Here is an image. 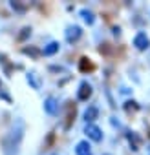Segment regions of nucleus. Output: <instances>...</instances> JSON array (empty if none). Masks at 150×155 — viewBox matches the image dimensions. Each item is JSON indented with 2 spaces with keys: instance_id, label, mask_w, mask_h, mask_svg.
<instances>
[{
  "instance_id": "1",
  "label": "nucleus",
  "mask_w": 150,
  "mask_h": 155,
  "mask_svg": "<svg viewBox=\"0 0 150 155\" xmlns=\"http://www.w3.org/2000/svg\"><path fill=\"white\" fill-rule=\"evenodd\" d=\"M24 131H26V124L22 119H19L8 130V133L2 137V142H0L2 155H19L20 146H22V139H24Z\"/></svg>"
},
{
  "instance_id": "2",
  "label": "nucleus",
  "mask_w": 150,
  "mask_h": 155,
  "mask_svg": "<svg viewBox=\"0 0 150 155\" xmlns=\"http://www.w3.org/2000/svg\"><path fill=\"white\" fill-rule=\"evenodd\" d=\"M134 46L139 49V51H145L148 46H150V40H148V37H146V33H143V31H139L135 37H134Z\"/></svg>"
},
{
  "instance_id": "3",
  "label": "nucleus",
  "mask_w": 150,
  "mask_h": 155,
  "mask_svg": "<svg viewBox=\"0 0 150 155\" xmlns=\"http://www.w3.org/2000/svg\"><path fill=\"white\" fill-rule=\"evenodd\" d=\"M84 133H86L92 140H95V142L103 140V130H101L99 126H95V124H88L86 130H84Z\"/></svg>"
},
{
  "instance_id": "4",
  "label": "nucleus",
  "mask_w": 150,
  "mask_h": 155,
  "mask_svg": "<svg viewBox=\"0 0 150 155\" xmlns=\"http://www.w3.org/2000/svg\"><path fill=\"white\" fill-rule=\"evenodd\" d=\"M81 35H83V29L79 26H70L66 29V40L68 42H77L81 38Z\"/></svg>"
},
{
  "instance_id": "5",
  "label": "nucleus",
  "mask_w": 150,
  "mask_h": 155,
  "mask_svg": "<svg viewBox=\"0 0 150 155\" xmlns=\"http://www.w3.org/2000/svg\"><path fill=\"white\" fill-rule=\"evenodd\" d=\"M77 97H79V101H88V99L92 97V86H90L88 82H81Z\"/></svg>"
},
{
  "instance_id": "6",
  "label": "nucleus",
  "mask_w": 150,
  "mask_h": 155,
  "mask_svg": "<svg viewBox=\"0 0 150 155\" xmlns=\"http://www.w3.org/2000/svg\"><path fill=\"white\" fill-rule=\"evenodd\" d=\"M44 111L49 113V115H55V113L59 111V102H57L53 97H48V99L44 101Z\"/></svg>"
},
{
  "instance_id": "7",
  "label": "nucleus",
  "mask_w": 150,
  "mask_h": 155,
  "mask_svg": "<svg viewBox=\"0 0 150 155\" xmlns=\"http://www.w3.org/2000/svg\"><path fill=\"white\" fill-rule=\"evenodd\" d=\"M75 153L77 155H92V146L88 144V140H81L75 146Z\"/></svg>"
},
{
  "instance_id": "8",
  "label": "nucleus",
  "mask_w": 150,
  "mask_h": 155,
  "mask_svg": "<svg viewBox=\"0 0 150 155\" xmlns=\"http://www.w3.org/2000/svg\"><path fill=\"white\" fill-rule=\"evenodd\" d=\"M97 115H99V110H97L95 106H88V108L84 110V120H86V122L95 120V119H97Z\"/></svg>"
},
{
  "instance_id": "9",
  "label": "nucleus",
  "mask_w": 150,
  "mask_h": 155,
  "mask_svg": "<svg viewBox=\"0 0 150 155\" xmlns=\"http://www.w3.org/2000/svg\"><path fill=\"white\" fill-rule=\"evenodd\" d=\"M59 49H60V44H59V42H49V44L44 48V55H46V57H51V55H55Z\"/></svg>"
},
{
  "instance_id": "10",
  "label": "nucleus",
  "mask_w": 150,
  "mask_h": 155,
  "mask_svg": "<svg viewBox=\"0 0 150 155\" xmlns=\"http://www.w3.org/2000/svg\"><path fill=\"white\" fill-rule=\"evenodd\" d=\"M79 69H81L83 73H86V71H92V69H94V64L90 62V58L83 57V58H81V62H79Z\"/></svg>"
},
{
  "instance_id": "11",
  "label": "nucleus",
  "mask_w": 150,
  "mask_h": 155,
  "mask_svg": "<svg viewBox=\"0 0 150 155\" xmlns=\"http://www.w3.org/2000/svg\"><path fill=\"white\" fill-rule=\"evenodd\" d=\"M81 17H83V18H84V22H86V24H90V26L95 22L94 13H92V11H88V9H81Z\"/></svg>"
},
{
  "instance_id": "12",
  "label": "nucleus",
  "mask_w": 150,
  "mask_h": 155,
  "mask_svg": "<svg viewBox=\"0 0 150 155\" xmlns=\"http://www.w3.org/2000/svg\"><path fill=\"white\" fill-rule=\"evenodd\" d=\"M28 82H29L35 90H39V82L35 81V73H28Z\"/></svg>"
},
{
  "instance_id": "13",
  "label": "nucleus",
  "mask_w": 150,
  "mask_h": 155,
  "mask_svg": "<svg viewBox=\"0 0 150 155\" xmlns=\"http://www.w3.org/2000/svg\"><path fill=\"white\" fill-rule=\"evenodd\" d=\"M29 35H31V28H24V29H22V33L19 35V40H26Z\"/></svg>"
},
{
  "instance_id": "14",
  "label": "nucleus",
  "mask_w": 150,
  "mask_h": 155,
  "mask_svg": "<svg viewBox=\"0 0 150 155\" xmlns=\"http://www.w3.org/2000/svg\"><path fill=\"white\" fill-rule=\"evenodd\" d=\"M11 8H13V9H17V11H26V8H28V6H22V4H19V2H11Z\"/></svg>"
},
{
  "instance_id": "15",
  "label": "nucleus",
  "mask_w": 150,
  "mask_h": 155,
  "mask_svg": "<svg viewBox=\"0 0 150 155\" xmlns=\"http://www.w3.org/2000/svg\"><path fill=\"white\" fill-rule=\"evenodd\" d=\"M148 155H150V148H148Z\"/></svg>"
},
{
  "instance_id": "16",
  "label": "nucleus",
  "mask_w": 150,
  "mask_h": 155,
  "mask_svg": "<svg viewBox=\"0 0 150 155\" xmlns=\"http://www.w3.org/2000/svg\"><path fill=\"white\" fill-rule=\"evenodd\" d=\"M0 86H2V82H0Z\"/></svg>"
},
{
  "instance_id": "17",
  "label": "nucleus",
  "mask_w": 150,
  "mask_h": 155,
  "mask_svg": "<svg viewBox=\"0 0 150 155\" xmlns=\"http://www.w3.org/2000/svg\"><path fill=\"white\" fill-rule=\"evenodd\" d=\"M53 155H57V153H53Z\"/></svg>"
}]
</instances>
